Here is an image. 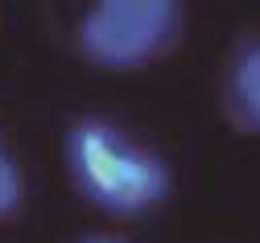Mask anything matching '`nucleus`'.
Returning <instances> with one entry per match:
<instances>
[{"label": "nucleus", "mask_w": 260, "mask_h": 243, "mask_svg": "<svg viewBox=\"0 0 260 243\" xmlns=\"http://www.w3.org/2000/svg\"><path fill=\"white\" fill-rule=\"evenodd\" d=\"M178 5L170 0H104L79 25V50L108 71L153 62L178 33Z\"/></svg>", "instance_id": "nucleus-2"}, {"label": "nucleus", "mask_w": 260, "mask_h": 243, "mask_svg": "<svg viewBox=\"0 0 260 243\" xmlns=\"http://www.w3.org/2000/svg\"><path fill=\"white\" fill-rule=\"evenodd\" d=\"M227 112L248 132H260V42L240 50L227 75Z\"/></svg>", "instance_id": "nucleus-3"}, {"label": "nucleus", "mask_w": 260, "mask_h": 243, "mask_svg": "<svg viewBox=\"0 0 260 243\" xmlns=\"http://www.w3.org/2000/svg\"><path fill=\"white\" fill-rule=\"evenodd\" d=\"M17 202H21V169H17V161L9 157V149L0 145V219L13 215Z\"/></svg>", "instance_id": "nucleus-4"}, {"label": "nucleus", "mask_w": 260, "mask_h": 243, "mask_svg": "<svg viewBox=\"0 0 260 243\" xmlns=\"http://www.w3.org/2000/svg\"><path fill=\"white\" fill-rule=\"evenodd\" d=\"M83 243H120V239H104V235H95V239H83Z\"/></svg>", "instance_id": "nucleus-5"}, {"label": "nucleus", "mask_w": 260, "mask_h": 243, "mask_svg": "<svg viewBox=\"0 0 260 243\" xmlns=\"http://www.w3.org/2000/svg\"><path fill=\"white\" fill-rule=\"evenodd\" d=\"M67 169L75 186L112 215H141L170 194V165L100 116L67 132Z\"/></svg>", "instance_id": "nucleus-1"}]
</instances>
